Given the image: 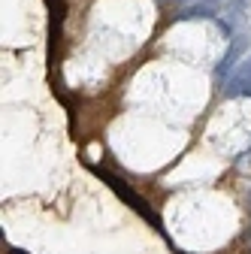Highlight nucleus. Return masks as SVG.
Listing matches in <instances>:
<instances>
[{
  "label": "nucleus",
  "instance_id": "obj_1",
  "mask_svg": "<svg viewBox=\"0 0 251 254\" xmlns=\"http://www.w3.org/2000/svg\"><path fill=\"white\" fill-rule=\"evenodd\" d=\"M242 94H251V55L239 61V67L227 76V85H224V97L227 100L242 97Z\"/></svg>",
  "mask_w": 251,
  "mask_h": 254
},
{
  "label": "nucleus",
  "instance_id": "obj_2",
  "mask_svg": "<svg viewBox=\"0 0 251 254\" xmlns=\"http://www.w3.org/2000/svg\"><path fill=\"white\" fill-rule=\"evenodd\" d=\"M248 52V37L245 34H236L233 40H230V49H227V55L221 58V61H218V67H215V76L218 79H227L236 67H239V64L236 61H242V55Z\"/></svg>",
  "mask_w": 251,
  "mask_h": 254
},
{
  "label": "nucleus",
  "instance_id": "obj_3",
  "mask_svg": "<svg viewBox=\"0 0 251 254\" xmlns=\"http://www.w3.org/2000/svg\"><path fill=\"white\" fill-rule=\"evenodd\" d=\"M176 18L179 21H206V18H215V6L212 3H185Z\"/></svg>",
  "mask_w": 251,
  "mask_h": 254
},
{
  "label": "nucleus",
  "instance_id": "obj_4",
  "mask_svg": "<svg viewBox=\"0 0 251 254\" xmlns=\"http://www.w3.org/2000/svg\"><path fill=\"white\" fill-rule=\"evenodd\" d=\"M97 176H100L103 182H109V185H112V188H115V190H118V194H121L124 200H127V203H133L139 212H145V203H142V200L133 194L130 188H124V182H121V179H115V176H112V173H106V170H97Z\"/></svg>",
  "mask_w": 251,
  "mask_h": 254
},
{
  "label": "nucleus",
  "instance_id": "obj_5",
  "mask_svg": "<svg viewBox=\"0 0 251 254\" xmlns=\"http://www.w3.org/2000/svg\"><path fill=\"white\" fill-rule=\"evenodd\" d=\"M12 254H27V251H21V248H12Z\"/></svg>",
  "mask_w": 251,
  "mask_h": 254
}]
</instances>
